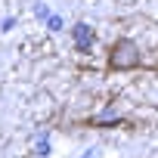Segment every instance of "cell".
<instances>
[{"mask_svg":"<svg viewBox=\"0 0 158 158\" xmlns=\"http://www.w3.org/2000/svg\"><path fill=\"white\" fill-rule=\"evenodd\" d=\"M109 62H112L115 68H133V65H139V47H136L130 37H121V40L112 47Z\"/></svg>","mask_w":158,"mask_h":158,"instance_id":"obj_1","label":"cell"},{"mask_svg":"<svg viewBox=\"0 0 158 158\" xmlns=\"http://www.w3.org/2000/svg\"><path fill=\"white\" fill-rule=\"evenodd\" d=\"M74 40H77V47L81 50H87L90 44H93V31H90V25H74Z\"/></svg>","mask_w":158,"mask_h":158,"instance_id":"obj_2","label":"cell"}]
</instances>
